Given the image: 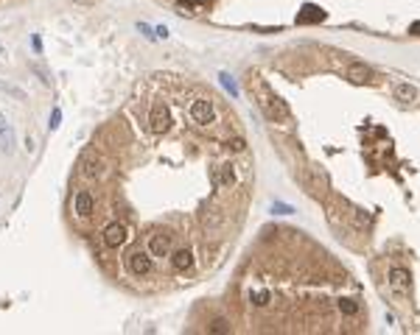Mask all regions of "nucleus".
Returning <instances> with one entry per match:
<instances>
[{
  "label": "nucleus",
  "mask_w": 420,
  "mask_h": 335,
  "mask_svg": "<svg viewBox=\"0 0 420 335\" xmlns=\"http://www.w3.org/2000/svg\"><path fill=\"white\" fill-rule=\"evenodd\" d=\"M250 89H252V95H255V100H258V106L263 109V115H266L269 120H289V106H286V100L277 98L272 89L263 84V78L252 76L250 78Z\"/></svg>",
  "instance_id": "nucleus-1"
},
{
  "label": "nucleus",
  "mask_w": 420,
  "mask_h": 335,
  "mask_svg": "<svg viewBox=\"0 0 420 335\" xmlns=\"http://www.w3.org/2000/svg\"><path fill=\"white\" fill-rule=\"evenodd\" d=\"M389 288L395 290L401 299H406L409 290H412V274H409L403 266H395L389 268Z\"/></svg>",
  "instance_id": "nucleus-2"
},
{
  "label": "nucleus",
  "mask_w": 420,
  "mask_h": 335,
  "mask_svg": "<svg viewBox=\"0 0 420 335\" xmlns=\"http://www.w3.org/2000/svg\"><path fill=\"white\" fill-rule=\"evenodd\" d=\"M345 78H350L353 84H367V81H373V70H370L367 65L353 62V65L345 67Z\"/></svg>",
  "instance_id": "nucleus-3"
},
{
  "label": "nucleus",
  "mask_w": 420,
  "mask_h": 335,
  "mask_svg": "<svg viewBox=\"0 0 420 335\" xmlns=\"http://www.w3.org/2000/svg\"><path fill=\"white\" fill-rule=\"evenodd\" d=\"M221 184L227 190H233L238 184V165H236L233 159H224V162H221Z\"/></svg>",
  "instance_id": "nucleus-4"
},
{
  "label": "nucleus",
  "mask_w": 420,
  "mask_h": 335,
  "mask_svg": "<svg viewBox=\"0 0 420 335\" xmlns=\"http://www.w3.org/2000/svg\"><path fill=\"white\" fill-rule=\"evenodd\" d=\"M0 145H3V151H9V154L14 151V132H12V126H9V120H6V115H0Z\"/></svg>",
  "instance_id": "nucleus-5"
},
{
  "label": "nucleus",
  "mask_w": 420,
  "mask_h": 335,
  "mask_svg": "<svg viewBox=\"0 0 420 335\" xmlns=\"http://www.w3.org/2000/svg\"><path fill=\"white\" fill-rule=\"evenodd\" d=\"M392 92H395V98L403 100V103H409V100L418 98V89L412 87V84H395V89H392Z\"/></svg>",
  "instance_id": "nucleus-6"
},
{
  "label": "nucleus",
  "mask_w": 420,
  "mask_h": 335,
  "mask_svg": "<svg viewBox=\"0 0 420 335\" xmlns=\"http://www.w3.org/2000/svg\"><path fill=\"white\" fill-rule=\"evenodd\" d=\"M308 184H311V190H314L317 196H319V193H325V176H322L319 170H311V179H308Z\"/></svg>",
  "instance_id": "nucleus-7"
},
{
  "label": "nucleus",
  "mask_w": 420,
  "mask_h": 335,
  "mask_svg": "<svg viewBox=\"0 0 420 335\" xmlns=\"http://www.w3.org/2000/svg\"><path fill=\"white\" fill-rule=\"evenodd\" d=\"M339 310H342V316H356V313L362 310V304L356 299H342L339 302Z\"/></svg>",
  "instance_id": "nucleus-8"
},
{
  "label": "nucleus",
  "mask_w": 420,
  "mask_h": 335,
  "mask_svg": "<svg viewBox=\"0 0 420 335\" xmlns=\"http://www.w3.org/2000/svg\"><path fill=\"white\" fill-rule=\"evenodd\" d=\"M322 17H325V11H319V9H314V6H308L306 14H300V17H297V22H314V20H322Z\"/></svg>",
  "instance_id": "nucleus-9"
},
{
  "label": "nucleus",
  "mask_w": 420,
  "mask_h": 335,
  "mask_svg": "<svg viewBox=\"0 0 420 335\" xmlns=\"http://www.w3.org/2000/svg\"><path fill=\"white\" fill-rule=\"evenodd\" d=\"M0 89H3V92H9V95H14L17 100H25V92L20 87H14V84H3V81H0Z\"/></svg>",
  "instance_id": "nucleus-10"
},
{
  "label": "nucleus",
  "mask_w": 420,
  "mask_h": 335,
  "mask_svg": "<svg viewBox=\"0 0 420 335\" xmlns=\"http://www.w3.org/2000/svg\"><path fill=\"white\" fill-rule=\"evenodd\" d=\"M31 70H34L37 76L42 78V84H51V76H48V70H45L42 65H31Z\"/></svg>",
  "instance_id": "nucleus-11"
},
{
  "label": "nucleus",
  "mask_w": 420,
  "mask_h": 335,
  "mask_svg": "<svg viewBox=\"0 0 420 335\" xmlns=\"http://www.w3.org/2000/svg\"><path fill=\"white\" fill-rule=\"evenodd\" d=\"M210 333H230L227 321H221V318H219V321H213V324H210Z\"/></svg>",
  "instance_id": "nucleus-12"
},
{
  "label": "nucleus",
  "mask_w": 420,
  "mask_h": 335,
  "mask_svg": "<svg viewBox=\"0 0 420 335\" xmlns=\"http://www.w3.org/2000/svg\"><path fill=\"white\" fill-rule=\"evenodd\" d=\"M219 78H221V81H224V87H227L230 92H233V95H236V92H238V89H236V81H230V76H224V73H221V76H219Z\"/></svg>",
  "instance_id": "nucleus-13"
},
{
  "label": "nucleus",
  "mask_w": 420,
  "mask_h": 335,
  "mask_svg": "<svg viewBox=\"0 0 420 335\" xmlns=\"http://www.w3.org/2000/svg\"><path fill=\"white\" fill-rule=\"evenodd\" d=\"M59 117H62V112L54 109V115H51V129H59Z\"/></svg>",
  "instance_id": "nucleus-14"
},
{
  "label": "nucleus",
  "mask_w": 420,
  "mask_h": 335,
  "mask_svg": "<svg viewBox=\"0 0 420 335\" xmlns=\"http://www.w3.org/2000/svg\"><path fill=\"white\" fill-rule=\"evenodd\" d=\"M272 210H274V212H283V215H289V212H292V207H286V204H274Z\"/></svg>",
  "instance_id": "nucleus-15"
},
{
  "label": "nucleus",
  "mask_w": 420,
  "mask_h": 335,
  "mask_svg": "<svg viewBox=\"0 0 420 335\" xmlns=\"http://www.w3.org/2000/svg\"><path fill=\"white\" fill-rule=\"evenodd\" d=\"M25 148H28V154H31V151H34V137H31V134H28V137H25Z\"/></svg>",
  "instance_id": "nucleus-16"
},
{
  "label": "nucleus",
  "mask_w": 420,
  "mask_h": 335,
  "mask_svg": "<svg viewBox=\"0 0 420 335\" xmlns=\"http://www.w3.org/2000/svg\"><path fill=\"white\" fill-rule=\"evenodd\" d=\"M73 3H76V6H92L95 0H73Z\"/></svg>",
  "instance_id": "nucleus-17"
},
{
  "label": "nucleus",
  "mask_w": 420,
  "mask_h": 335,
  "mask_svg": "<svg viewBox=\"0 0 420 335\" xmlns=\"http://www.w3.org/2000/svg\"><path fill=\"white\" fill-rule=\"evenodd\" d=\"M0 56H3V42H0Z\"/></svg>",
  "instance_id": "nucleus-18"
}]
</instances>
